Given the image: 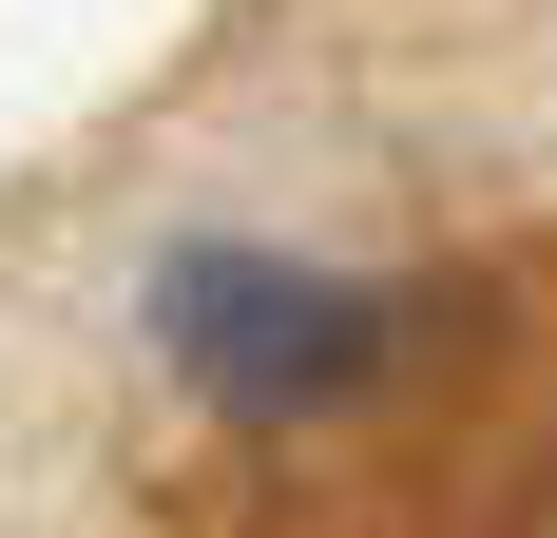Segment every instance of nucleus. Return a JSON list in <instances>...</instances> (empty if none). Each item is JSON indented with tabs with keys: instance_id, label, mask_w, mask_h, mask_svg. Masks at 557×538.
I'll use <instances>...</instances> for the list:
<instances>
[{
	"instance_id": "1",
	"label": "nucleus",
	"mask_w": 557,
	"mask_h": 538,
	"mask_svg": "<svg viewBox=\"0 0 557 538\" xmlns=\"http://www.w3.org/2000/svg\"><path fill=\"white\" fill-rule=\"evenodd\" d=\"M135 327L212 424H346V404L423 384L481 308L404 289V269H308V250H250V231H193V250H154Z\"/></svg>"
}]
</instances>
